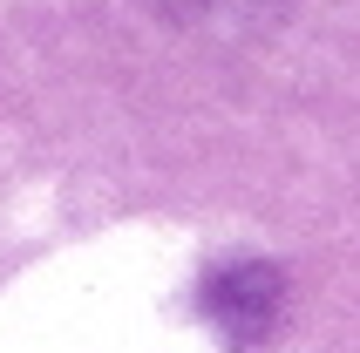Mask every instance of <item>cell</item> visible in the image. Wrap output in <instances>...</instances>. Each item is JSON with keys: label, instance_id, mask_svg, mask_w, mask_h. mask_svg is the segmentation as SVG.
<instances>
[{"label": "cell", "instance_id": "cell-1", "mask_svg": "<svg viewBox=\"0 0 360 353\" xmlns=\"http://www.w3.org/2000/svg\"><path fill=\"white\" fill-rule=\"evenodd\" d=\"M285 313V272L272 258H231L204 278V319L231 347H259Z\"/></svg>", "mask_w": 360, "mask_h": 353}, {"label": "cell", "instance_id": "cell-2", "mask_svg": "<svg viewBox=\"0 0 360 353\" xmlns=\"http://www.w3.org/2000/svg\"><path fill=\"white\" fill-rule=\"evenodd\" d=\"M163 7H191V14H224V7H265V0H163Z\"/></svg>", "mask_w": 360, "mask_h": 353}]
</instances>
